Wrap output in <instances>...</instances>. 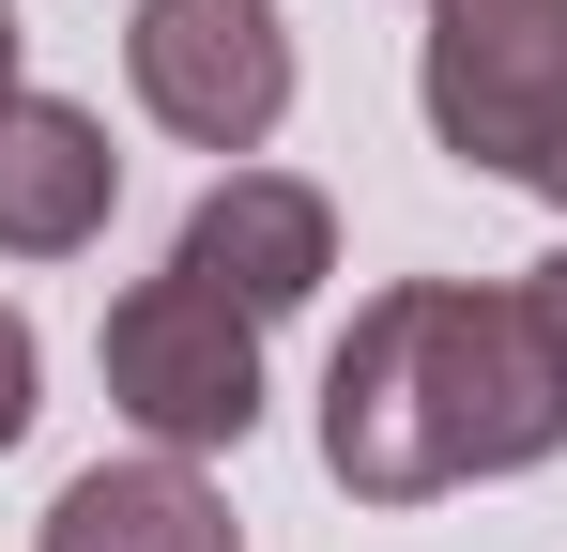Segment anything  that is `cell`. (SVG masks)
<instances>
[{
    "instance_id": "6da1fadb",
    "label": "cell",
    "mask_w": 567,
    "mask_h": 552,
    "mask_svg": "<svg viewBox=\"0 0 567 552\" xmlns=\"http://www.w3.org/2000/svg\"><path fill=\"white\" fill-rule=\"evenodd\" d=\"M567 446V307L537 276H399L322 368V476L353 507H430Z\"/></svg>"
},
{
    "instance_id": "7a4b0ae2",
    "label": "cell",
    "mask_w": 567,
    "mask_h": 552,
    "mask_svg": "<svg viewBox=\"0 0 567 552\" xmlns=\"http://www.w3.org/2000/svg\"><path fill=\"white\" fill-rule=\"evenodd\" d=\"M414 108H430V139L461 170L537 184L567 154V0H430Z\"/></svg>"
},
{
    "instance_id": "3957f363",
    "label": "cell",
    "mask_w": 567,
    "mask_h": 552,
    "mask_svg": "<svg viewBox=\"0 0 567 552\" xmlns=\"http://www.w3.org/2000/svg\"><path fill=\"white\" fill-rule=\"evenodd\" d=\"M107 415L138 430V446H169V460H199V446H246L261 430V323L215 292V276H138L123 307H107Z\"/></svg>"
},
{
    "instance_id": "277c9868",
    "label": "cell",
    "mask_w": 567,
    "mask_h": 552,
    "mask_svg": "<svg viewBox=\"0 0 567 552\" xmlns=\"http://www.w3.org/2000/svg\"><path fill=\"white\" fill-rule=\"evenodd\" d=\"M123 78L185 154L246 170L291 123V31H277V0H138L123 16Z\"/></svg>"
},
{
    "instance_id": "5b68a950",
    "label": "cell",
    "mask_w": 567,
    "mask_h": 552,
    "mask_svg": "<svg viewBox=\"0 0 567 552\" xmlns=\"http://www.w3.org/2000/svg\"><path fill=\"white\" fill-rule=\"evenodd\" d=\"M169 262L215 276L246 323H277V307H307V292L338 276V215H322V184H291V170H215Z\"/></svg>"
},
{
    "instance_id": "8992f818",
    "label": "cell",
    "mask_w": 567,
    "mask_h": 552,
    "mask_svg": "<svg viewBox=\"0 0 567 552\" xmlns=\"http://www.w3.org/2000/svg\"><path fill=\"white\" fill-rule=\"evenodd\" d=\"M123 200V154L78 92H16L0 108V262H78Z\"/></svg>"
},
{
    "instance_id": "52a82bcc",
    "label": "cell",
    "mask_w": 567,
    "mask_h": 552,
    "mask_svg": "<svg viewBox=\"0 0 567 552\" xmlns=\"http://www.w3.org/2000/svg\"><path fill=\"white\" fill-rule=\"evenodd\" d=\"M47 552H246V522H230V491H215L199 460L138 446V460H93V476L47 507Z\"/></svg>"
},
{
    "instance_id": "ba28073f",
    "label": "cell",
    "mask_w": 567,
    "mask_h": 552,
    "mask_svg": "<svg viewBox=\"0 0 567 552\" xmlns=\"http://www.w3.org/2000/svg\"><path fill=\"white\" fill-rule=\"evenodd\" d=\"M31 384H47V354H31V323H16V307H0V446H16V430H31Z\"/></svg>"
},
{
    "instance_id": "9c48e42d",
    "label": "cell",
    "mask_w": 567,
    "mask_h": 552,
    "mask_svg": "<svg viewBox=\"0 0 567 552\" xmlns=\"http://www.w3.org/2000/svg\"><path fill=\"white\" fill-rule=\"evenodd\" d=\"M16 62H31V31H16V0H0V108L31 92V78H16Z\"/></svg>"
},
{
    "instance_id": "30bf717a",
    "label": "cell",
    "mask_w": 567,
    "mask_h": 552,
    "mask_svg": "<svg viewBox=\"0 0 567 552\" xmlns=\"http://www.w3.org/2000/svg\"><path fill=\"white\" fill-rule=\"evenodd\" d=\"M537 292H553V307H567V246H553V262H537Z\"/></svg>"
},
{
    "instance_id": "8fae6325",
    "label": "cell",
    "mask_w": 567,
    "mask_h": 552,
    "mask_svg": "<svg viewBox=\"0 0 567 552\" xmlns=\"http://www.w3.org/2000/svg\"><path fill=\"white\" fill-rule=\"evenodd\" d=\"M537 200H567V154H553V170H537Z\"/></svg>"
}]
</instances>
